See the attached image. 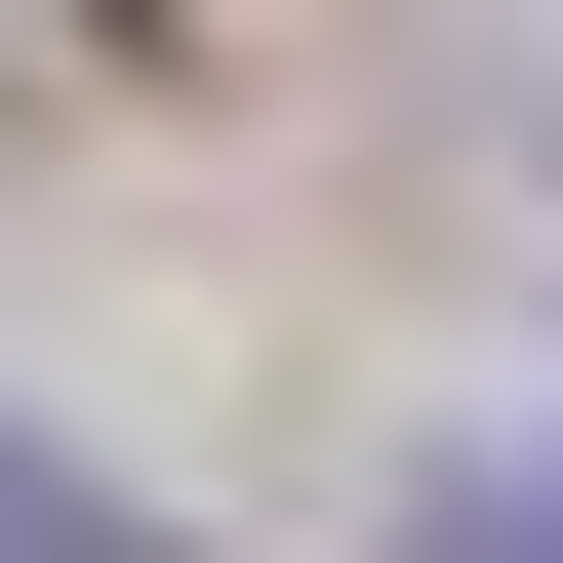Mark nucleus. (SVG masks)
<instances>
[{"mask_svg":"<svg viewBox=\"0 0 563 563\" xmlns=\"http://www.w3.org/2000/svg\"><path fill=\"white\" fill-rule=\"evenodd\" d=\"M443 563H563V443H483V483H443Z\"/></svg>","mask_w":563,"mask_h":563,"instance_id":"1","label":"nucleus"},{"mask_svg":"<svg viewBox=\"0 0 563 563\" xmlns=\"http://www.w3.org/2000/svg\"><path fill=\"white\" fill-rule=\"evenodd\" d=\"M0 563H121V523H81V483H41V443H0Z\"/></svg>","mask_w":563,"mask_h":563,"instance_id":"2","label":"nucleus"}]
</instances>
